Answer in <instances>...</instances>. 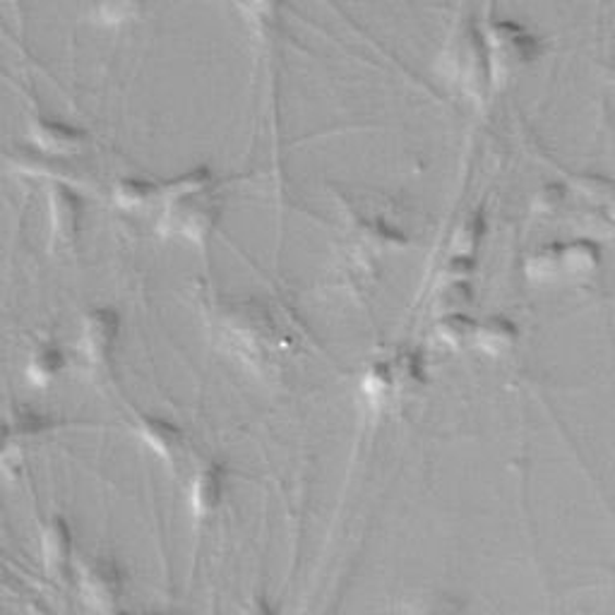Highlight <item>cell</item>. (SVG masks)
I'll list each match as a JSON object with an SVG mask.
<instances>
[{
  "label": "cell",
  "instance_id": "cell-23",
  "mask_svg": "<svg viewBox=\"0 0 615 615\" xmlns=\"http://www.w3.org/2000/svg\"><path fill=\"white\" fill-rule=\"evenodd\" d=\"M471 277H474V257L449 255L441 272H437V287H441V284L471 281Z\"/></svg>",
  "mask_w": 615,
  "mask_h": 615
},
{
  "label": "cell",
  "instance_id": "cell-22",
  "mask_svg": "<svg viewBox=\"0 0 615 615\" xmlns=\"http://www.w3.org/2000/svg\"><path fill=\"white\" fill-rule=\"evenodd\" d=\"M149 0H99L97 15L106 25H123L145 13Z\"/></svg>",
  "mask_w": 615,
  "mask_h": 615
},
{
  "label": "cell",
  "instance_id": "cell-17",
  "mask_svg": "<svg viewBox=\"0 0 615 615\" xmlns=\"http://www.w3.org/2000/svg\"><path fill=\"white\" fill-rule=\"evenodd\" d=\"M361 393L365 401L373 407H387L395 401V389H393V375H389L387 359L373 361L365 369L361 377Z\"/></svg>",
  "mask_w": 615,
  "mask_h": 615
},
{
  "label": "cell",
  "instance_id": "cell-9",
  "mask_svg": "<svg viewBox=\"0 0 615 615\" xmlns=\"http://www.w3.org/2000/svg\"><path fill=\"white\" fill-rule=\"evenodd\" d=\"M82 197L65 183H53L49 191V221L58 243H75L82 229Z\"/></svg>",
  "mask_w": 615,
  "mask_h": 615
},
{
  "label": "cell",
  "instance_id": "cell-8",
  "mask_svg": "<svg viewBox=\"0 0 615 615\" xmlns=\"http://www.w3.org/2000/svg\"><path fill=\"white\" fill-rule=\"evenodd\" d=\"M39 551L44 570L51 575V579H65L73 567V529L63 517L46 519L39 536Z\"/></svg>",
  "mask_w": 615,
  "mask_h": 615
},
{
  "label": "cell",
  "instance_id": "cell-5",
  "mask_svg": "<svg viewBox=\"0 0 615 615\" xmlns=\"http://www.w3.org/2000/svg\"><path fill=\"white\" fill-rule=\"evenodd\" d=\"M80 591L89 608L99 613H113L121 608L125 594V577L118 563L111 558H89L80 565Z\"/></svg>",
  "mask_w": 615,
  "mask_h": 615
},
{
  "label": "cell",
  "instance_id": "cell-19",
  "mask_svg": "<svg viewBox=\"0 0 615 615\" xmlns=\"http://www.w3.org/2000/svg\"><path fill=\"white\" fill-rule=\"evenodd\" d=\"M527 277L541 281V284H551L563 279V267H560V243H546L536 248L534 253L527 257L524 263Z\"/></svg>",
  "mask_w": 615,
  "mask_h": 615
},
{
  "label": "cell",
  "instance_id": "cell-1",
  "mask_svg": "<svg viewBox=\"0 0 615 615\" xmlns=\"http://www.w3.org/2000/svg\"><path fill=\"white\" fill-rule=\"evenodd\" d=\"M161 229L203 243L224 209L217 179L209 169L188 171L161 188Z\"/></svg>",
  "mask_w": 615,
  "mask_h": 615
},
{
  "label": "cell",
  "instance_id": "cell-4",
  "mask_svg": "<svg viewBox=\"0 0 615 615\" xmlns=\"http://www.w3.org/2000/svg\"><path fill=\"white\" fill-rule=\"evenodd\" d=\"M447 65L459 85L471 94H481L483 87L491 82V63H489V49L483 32L467 22L465 27H459L457 37L447 46Z\"/></svg>",
  "mask_w": 615,
  "mask_h": 615
},
{
  "label": "cell",
  "instance_id": "cell-13",
  "mask_svg": "<svg viewBox=\"0 0 615 615\" xmlns=\"http://www.w3.org/2000/svg\"><path fill=\"white\" fill-rule=\"evenodd\" d=\"M517 341H519L517 325L512 321H507V317L493 315L486 317L483 323H477L471 345L486 353V357L498 359L505 357V353H510L517 347Z\"/></svg>",
  "mask_w": 615,
  "mask_h": 615
},
{
  "label": "cell",
  "instance_id": "cell-6",
  "mask_svg": "<svg viewBox=\"0 0 615 615\" xmlns=\"http://www.w3.org/2000/svg\"><path fill=\"white\" fill-rule=\"evenodd\" d=\"M121 337V317L111 308H89L77 329V349L94 369L111 363Z\"/></svg>",
  "mask_w": 615,
  "mask_h": 615
},
{
  "label": "cell",
  "instance_id": "cell-24",
  "mask_svg": "<svg viewBox=\"0 0 615 615\" xmlns=\"http://www.w3.org/2000/svg\"><path fill=\"white\" fill-rule=\"evenodd\" d=\"M563 200H565V193H563V188L558 185H548L546 191H543L539 195V209L541 212H555L560 205H563Z\"/></svg>",
  "mask_w": 615,
  "mask_h": 615
},
{
  "label": "cell",
  "instance_id": "cell-20",
  "mask_svg": "<svg viewBox=\"0 0 615 615\" xmlns=\"http://www.w3.org/2000/svg\"><path fill=\"white\" fill-rule=\"evenodd\" d=\"M483 241V217L481 215H469L457 224L449 239V255L459 257H474L479 245Z\"/></svg>",
  "mask_w": 615,
  "mask_h": 615
},
{
  "label": "cell",
  "instance_id": "cell-10",
  "mask_svg": "<svg viewBox=\"0 0 615 615\" xmlns=\"http://www.w3.org/2000/svg\"><path fill=\"white\" fill-rule=\"evenodd\" d=\"M135 435L149 453L157 455L161 461L181 459L185 449V437L179 425L161 417H137L135 419Z\"/></svg>",
  "mask_w": 615,
  "mask_h": 615
},
{
  "label": "cell",
  "instance_id": "cell-15",
  "mask_svg": "<svg viewBox=\"0 0 615 615\" xmlns=\"http://www.w3.org/2000/svg\"><path fill=\"white\" fill-rule=\"evenodd\" d=\"M601 265L599 245L587 239L560 243V267L563 279H587L594 275Z\"/></svg>",
  "mask_w": 615,
  "mask_h": 615
},
{
  "label": "cell",
  "instance_id": "cell-26",
  "mask_svg": "<svg viewBox=\"0 0 615 615\" xmlns=\"http://www.w3.org/2000/svg\"><path fill=\"white\" fill-rule=\"evenodd\" d=\"M251 3L255 5V10H260V13L272 15V13H277V10H279L281 0H251Z\"/></svg>",
  "mask_w": 615,
  "mask_h": 615
},
{
  "label": "cell",
  "instance_id": "cell-11",
  "mask_svg": "<svg viewBox=\"0 0 615 615\" xmlns=\"http://www.w3.org/2000/svg\"><path fill=\"white\" fill-rule=\"evenodd\" d=\"M29 137L46 157H68L85 147V133L75 125H68L63 121H53V118H37L29 125Z\"/></svg>",
  "mask_w": 615,
  "mask_h": 615
},
{
  "label": "cell",
  "instance_id": "cell-3",
  "mask_svg": "<svg viewBox=\"0 0 615 615\" xmlns=\"http://www.w3.org/2000/svg\"><path fill=\"white\" fill-rule=\"evenodd\" d=\"M491 63V82L510 80L519 70L531 65L541 53L539 39L515 20H498L483 32Z\"/></svg>",
  "mask_w": 615,
  "mask_h": 615
},
{
  "label": "cell",
  "instance_id": "cell-25",
  "mask_svg": "<svg viewBox=\"0 0 615 615\" xmlns=\"http://www.w3.org/2000/svg\"><path fill=\"white\" fill-rule=\"evenodd\" d=\"M15 455H20L17 445L13 441V433H10V429H8V423L3 421V423H0V461L8 459V457H15Z\"/></svg>",
  "mask_w": 615,
  "mask_h": 615
},
{
  "label": "cell",
  "instance_id": "cell-16",
  "mask_svg": "<svg viewBox=\"0 0 615 615\" xmlns=\"http://www.w3.org/2000/svg\"><path fill=\"white\" fill-rule=\"evenodd\" d=\"M157 200H161V188L147 179H135V176H125V179L113 185V203L125 212H140L152 207Z\"/></svg>",
  "mask_w": 615,
  "mask_h": 615
},
{
  "label": "cell",
  "instance_id": "cell-2",
  "mask_svg": "<svg viewBox=\"0 0 615 615\" xmlns=\"http://www.w3.org/2000/svg\"><path fill=\"white\" fill-rule=\"evenodd\" d=\"M221 333L233 353L245 363L263 365L287 349V335L272 323L269 313L253 303L233 305L221 317Z\"/></svg>",
  "mask_w": 615,
  "mask_h": 615
},
{
  "label": "cell",
  "instance_id": "cell-12",
  "mask_svg": "<svg viewBox=\"0 0 615 615\" xmlns=\"http://www.w3.org/2000/svg\"><path fill=\"white\" fill-rule=\"evenodd\" d=\"M389 375H393L395 401L411 399L425 385V359L417 349H401L387 357Z\"/></svg>",
  "mask_w": 615,
  "mask_h": 615
},
{
  "label": "cell",
  "instance_id": "cell-14",
  "mask_svg": "<svg viewBox=\"0 0 615 615\" xmlns=\"http://www.w3.org/2000/svg\"><path fill=\"white\" fill-rule=\"evenodd\" d=\"M63 365H65V357L61 347L53 345V341H41V345L34 347V351L29 353L25 375L32 385L49 387L56 383V377L61 375Z\"/></svg>",
  "mask_w": 615,
  "mask_h": 615
},
{
  "label": "cell",
  "instance_id": "cell-7",
  "mask_svg": "<svg viewBox=\"0 0 615 615\" xmlns=\"http://www.w3.org/2000/svg\"><path fill=\"white\" fill-rule=\"evenodd\" d=\"M227 491V471L219 461H200L188 479V507L197 519H207L219 510Z\"/></svg>",
  "mask_w": 615,
  "mask_h": 615
},
{
  "label": "cell",
  "instance_id": "cell-21",
  "mask_svg": "<svg viewBox=\"0 0 615 615\" xmlns=\"http://www.w3.org/2000/svg\"><path fill=\"white\" fill-rule=\"evenodd\" d=\"M474 301V291H471V281L459 284H441L435 287V313H465V308Z\"/></svg>",
  "mask_w": 615,
  "mask_h": 615
},
{
  "label": "cell",
  "instance_id": "cell-18",
  "mask_svg": "<svg viewBox=\"0 0 615 615\" xmlns=\"http://www.w3.org/2000/svg\"><path fill=\"white\" fill-rule=\"evenodd\" d=\"M474 329H477V323L471 321L467 313H445L437 317L435 337L449 349H461V347L471 345V339H474Z\"/></svg>",
  "mask_w": 615,
  "mask_h": 615
}]
</instances>
